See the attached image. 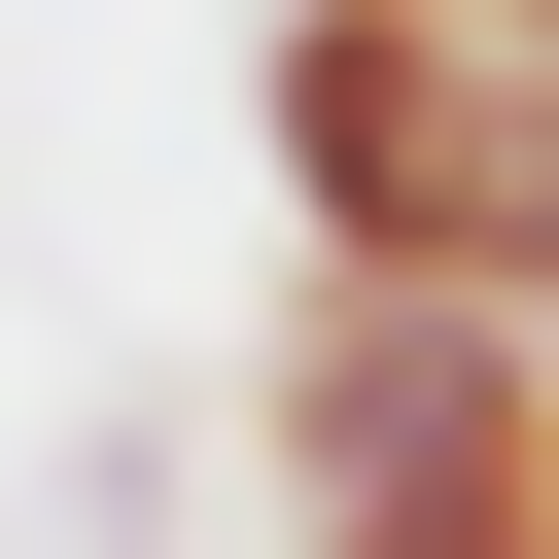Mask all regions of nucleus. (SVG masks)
<instances>
[{
	"label": "nucleus",
	"instance_id": "obj_1",
	"mask_svg": "<svg viewBox=\"0 0 559 559\" xmlns=\"http://www.w3.org/2000/svg\"><path fill=\"white\" fill-rule=\"evenodd\" d=\"M245 140H280V245H314V280H454V314L559 349V35L280 0V35H245Z\"/></svg>",
	"mask_w": 559,
	"mask_h": 559
},
{
	"label": "nucleus",
	"instance_id": "obj_2",
	"mask_svg": "<svg viewBox=\"0 0 559 559\" xmlns=\"http://www.w3.org/2000/svg\"><path fill=\"white\" fill-rule=\"evenodd\" d=\"M245 454H280V559H559V349L454 280H280Z\"/></svg>",
	"mask_w": 559,
	"mask_h": 559
},
{
	"label": "nucleus",
	"instance_id": "obj_3",
	"mask_svg": "<svg viewBox=\"0 0 559 559\" xmlns=\"http://www.w3.org/2000/svg\"><path fill=\"white\" fill-rule=\"evenodd\" d=\"M454 35H559V0H454Z\"/></svg>",
	"mask_w": 559,
	"mask_h": 559
}]
</instances>
